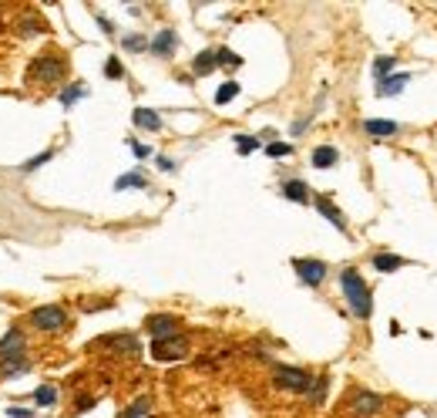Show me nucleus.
<instances>
[{"mask_svg": "<svg viewBox=\"0 0 437 418\" xmlns=\"http://www.w3.org/2000/svg\"><path fill=\"white\" fill-rule=\"evenodd\" d=\"M27 368H30V361H27V355H24V357H17V361L0 364V378H17V374H24Z\"/></svg>", "mask_w": 437, "mask_h": 418, "instance_id": "nucleus-24", "label": "nucleus"}, {"mask_svg": "<svg viewBox=\"0 0 437 418\" xmlns=\"http://www.w3.org/2000/svg\"><path fill=\"white\" fill-rule=\"evenodd\" d=\"M380 408H384V395H377V391H353V398H350V412L353 415H377Z\"/></svg>", "mask_w": 437, "mask_h": 418, "instance_id": "nucleus-6", "label": "nucleus"}, {"mask_svg": "<svg viewBox=\"0 0 437 418\" xmlns=\"http://www.w3.org/2000/svg\"><path fill=\"white\" fill-rule=\"evenodd\" d=\"M121 47H125V51H148V37H145V34H125V37H121Z\"/></svg>", "mask_w": 437, "mask_h": 418, "instance_id": "nucleus-26", "label": "nucleus"}, {"mask_svg": "<svg viewBox=\"0 0 437 418\" xmlns=\"http://www.w3.org/2000/svg\"><path fill=\"white\" fill-rule=\"evenodd\" d=\"M30 324L37 331H44V334H54L61 327H68V310L61 304H44V307H37L30 314Z\"/></svg>", "mask_w": 437, "mask_h": 418, "instance_id": "nucleus-4", "label": "nucleus"}, {"mask_svg": "<svg viewBox=\"0 0 437 418\" xmlns=\"http://www.w3.org/2000/svg\"><path fill=\"white\" fill-rule=\"evenodd\" d=\"M145 327H148V334L155 341H165V338L179 334V317H172V314H151L148 321H145Z\"/></svg>", "mask_w": 437, "mask_h": 418, "instance_id": "nucleus-8", "label": "nucleus"}, {"mask_svg": "<svg viewBox=\"0 0 437 418\" xmlns=\"http://www.w3.org/2000/svg\"><path fill=\"white\" fill-rule=\"evenodd\" d=\"M272 381L276 388H283V391H293V395H306L310 385H313V374L306 371V368H293V364H276L272 368Z\"/></svg>", "mask_w": 437, "mask_h": 418, "instance_id": "nucleus-3", "label": "nucleus"}, {"mask_svg": "<svg viewBox=\"0 0 437 418\" xmlns=\"http://www.w3.org/2000/svg\"><path fill=\"white\" fill-rule=\"evenodd\" d=\"M128 145H132V152H135L138 159H148V155H151L148 145H141V142H135V139H128Z\"/></svg>", "mask_w": 437, "mask_h": 418, "instance_id": "nucleus-35", "label": "nucleus"}, {"mask_svg": "<svg viewBox=\"0 0 437 418\" xmlns=\"http://www.w3.org/2000/svg\"><path fill=\"white\" fill-rule=\"evenodd\" d=\"M219 64H215V47L212 51H202V54H196V61H192V71H196L198 78L202 75H212Z\"/></svg>", "mask_w": 437, "mask_h": 418, "instance_id": "nucleus-21", "label": "nucleus"}, {"mask_svg": "<svg viewBox=\"0 0 437 418\" xmlns=\"http://www.w3.org/2000/svg\"><path fill=\"white\" fill-rule=\"evenodd\" d=\"M175 47H179V34L168 31V27H165V31H158L148 41V51L155 54V58H172V54H175Z\"/></svg>", "mask_w": 437, "mask_h": 418, "instance_id": "nucleus-10", "label": "nucleus"}, {"mask_svg": "<svg viewBox=\"0 0 437 418\" xmlns=\"http://www.w3.org/2000/svg\"><path fill=\"white\" fill-rule=\"evenodd\" d=\"M34 412H27V408H11V418H30Z\"/></svg>", "mask_w": 437, "mask_h": 418, "instance_id": "nucleus-39", "label": "nucleus"}, {"mask_svg": "<svg viewBox=\"0 0 437 418\" xmlns=\"http://www.w3.org/2000/svg\"><path fill=\"white\" fill-rule=\"evenodd\" d=\"M34 405H37V408H54V405H58V388L41 385L37 391H34Z\"/></svg>", "mask_w": 437, "mask_h": 418, "instance_id": "nucleus-22", "label": "nucleus"}, {"mask_svg": "<svg viewBox=\"0 0 437 418\" xmlns=\"http://www.w3.org/2000/svg\"><path fill=\"white\" fill-rule=\"evenodd\" d=\"M327 385H330V378L327 374H313V385H310V405H319L323 398H327Z\"/></svg>", "mask_w": 437, "mask_h": 418, "instance_id": "nucleus-23", "label": "nucleus"}, {"mask_svg": "<svg viewBox=\"0 0 437 418\" xmlns=\"http://www.w3.org/2000/svg\"><path fill=\"white\" fill-rule=\"evenodd\" d=\"M236 149H239V155H249L259 149V139L256 135H236Z\"/></svg>", "mask_w": 437, "mask_h": 418, "instance_id": "nucleus-30", "label": "nucleus"}, {"mask_svg": "<svg viewBox=\"0 0 437 418\" xmlns=\"http://www.w3.org/2000/svg\"><path fill=\"white\" fill-rule=\"evenodd\" d=\"M51 159H54V149H44V152H41V155H34V159H27V162H24L20 169H24V172H34V169H37V166H44V162H51Z\"/></svg>", "mask_w": 437, "mask_h": 418, "instance_id": "nucleus-31", "label": "nucleus"}, {"mask_svg": "<svg viewBox=\"0 0 437 418\" xmlns=\"http://www.w3.org/2000/svg\"><path fill=\"white\" fill-rule=\"evenodd\" d=\"M88 408H94V398H77V412H88Z\"/></svg>", "mask_w": 437, "mask_h": 418, "instance_id": "nucleus-38", "label": "nucleus"}, {"mask_svg": "<svg viewBox=\"0 0 437 418\" xmlns=\"http://www.w3.org/2000/svg\"><path fill=\"white\" fill-rule=\"evenodd\" d=\"M266 155H270V159H283V155H293V145H289V142H270V145H266Z\"/></svg>", "mask_w": 437, "mask_h": 418, "instance_id": "nucleus-33", "label": "nucleus"}, {"mask_svg": "<svg viewBox=\"0 0 437 418\" xmlns=\"http://www.w3.org/2000/svg\"><path fill=\"white\" fill-rule=\"evenodd\" d=\"M215 64H219V68H239L242 58L239 54H232L229 47H215Z\"/></svg>", "mask_w": 437, "mask_h": 418, "instance_id": "nucleus-28", "label": "nucleus"}, {"mask_svg": "<svg viewBox=\"0 0 437 418\" xmlns=\"http://www.w3.org/2000/svg\"><path fill=\"white\" fill-rule=\"evenodd\" d=\"M158 169H165V172H175V162H172L168 155H158Z\"/></svg>", "mask_w": 437, "mask_h": 418, "instance_id": "nucleus-36", "label": "nucleus"}, {"mask_svg": "<svg viewBox=\"0 0 437 418\" xmlns=\"http://www.w3.org/2000/svg\"><path fill=\"white\" fill-rule=\"evenodd\" d=\"M98 24H101V31H105V34H115V24H111L108 17H98Z\"/></svg>", "mask_w": 437, "mask_h": 418, "instance_id": "nucleus-37", "label": "nucleus"}, {"mask_svg": "<svg viewBox=\"0 0 437 418\" xmlns=\"http://www.w3.org/2000/svg\"><path fill=\"white\" fill-rule=\"evenodd\" d=\"M407 81H410L407 71H393V75H387L384 81H377V94L380 98H393V94H400L407 88Z\"/></svg>", "mask_w": 437, "mask_h": 418, "instance_id": "nucleus-11", "label": "nucleus"}, {"mask_svg": "<svg viewBox=\"0 0 437 418\" xmlns=\"http://www.w3.org/2000/svg\"><path fill=\"white\" fill-rule=\"evenodd\" d=\"M135 125L138 128H145V132H162V115L158 111H151V109H135Z\"/></svg>", "mask_w": 437, "mask_h": 418, "instance_id": "nucleus-15", "label": "nucleus"}, {"mask_svg": "<svg viewBox=\"0 0 437 418\" xmlns=\"http://www.w3.org/2000/svg\"><path fill=\"white\" fill-rule=\"evenodd\" d=\"M105 75H108V78H125V68H121L118 54H111V58L105 61Z\"/></svg>", "mask_w": 437, "mask_h": 418, "instance_id": "nucleus-34", "label": "nucleus"}, {"mask_svg": "<svg viewBox=\"0 0 437 418\" xmlns=\"http://www.w3.org/2000/svg\"><path fill=\"white\" fill-rule=\"evenodd\" d=\"M98 344H115V351H125V355H138V341L132 334H111V338H101Z\"/></svg>", "mask_w": 437, "mask_h": 418, "instance_id": "nucleus-18", "label": "nucleus"}, {"mask_svg": "<svg viewBox=\"0 0 437 418\" xmlns=\"http://www.w3.org/2000/svg\"><path fill=\"white\" fill-rule=\"evenodd\" d=\"M115 189H118V192H125V189H148V179H145L141 172H125V176L115 179Z\"/></svg>", "mask_w": 437, "mask_h": 418, "instance_id": "nucleus-19", "label": "nucleus"}, {"mask_svg": "<svg viewBox=\"0 0 437 418\" xmlns=\"http://www.w3.org/2000/svg\"><path fill=\"white\" fill-rule=\"evenodd\" d=\"M293 270L306 287H319L327 280V264L323 260H293Z\"/></svg>", "mask_w": 437, "mask_h": 418, "instance_id": "nucleus-7", "label": "nucleus"}, {"mask_svg": "<svg viewBox=\"0 0 437 418\" xmlns=\"http://www.w3.org/2000/svg\"><path fill=\"white\" fill-rule=\"evenodd\" d=\"M317 213L327 219V223H333V226H336L340 233H350V226H347V219H343V213H340V209H336V206H333L327 196H317Z\"/></svg>", "mask_w": 437, "mask_h": 418, "instance_id": "nucleus-12", "label": "nucleus"}, {"mask_svg": "<svg viewBox=\"0 0 437 418\" xmlns=\"http://www.w3.org/2000/svg\"><path fill=\"white\" fill-rule=\"evenodd\" d=\"M306 125H310V118H300V122L293 125V135H303V128H306Z\"/></svg>", "mask_w": 437, "mask_h": 418, "instance_id": "nucleus-40", "label": "nucleus"}, {"mask_svg": "<svg viewBox=\"0 0 437 418\" xmlns=\"http://www.w3.org/2000/svg\"><path fill=\"white\" fill-rule=\"evenodd\" d=\"M17 357H24V331H20V327H11V331L0 338V364L17 361Z\"/></svg>", "mask_w": 437, "mask_h": 418, "instance_id": "nucleus-9", "label": "nucleus"}, {"mask_svg": "<svg viewBox=\"0 0 437 418\" xmlns=\"http://www.w3.org/2000/svg\"><path fill=\"white\" fill-rule=\"evenodd\" d=\"M151 357L155 361H185L189 357V338L185 334H175V338H165V341H151Z\"/></svg>", "mask_w": 437, "mask_h": 418, "instance_id": "nucleus-5", "label": "nucleus"}, {"mask_svg": "<svg viewBox=\"0 0 437 418\" xmlns=\"http://www.w3.org/2000/svg\"><path fill=\"white\" fill-rule=\"evenodd\" d=\"M374 266H377L380 273H393V270L407 266V260H404V257H397V253H377V257H374Z\"/></svg>", "mask_w": 437, "mask_h": 418, "instance_id": "nucleus-17", "label": "nucleus"}, {"mask_svg": "<svg viewBox=\"0 0 437 418\" xmlns=\"http://www.w3.org/2000/svg\"><path fill=\"white\" fill-rule=\"evenodd\" d=\"M336 159H340V152H336L333 145H317L313 155H310L313 169H333V166H336Z\"/></svg>", "mask_w": 437, "mask_h": 418, "instance_id": "nucleus-14", "label": "nucleus"}, {"mask_svg": "<svg viewBox=\"0 0 437 418\" xmlns=\"http://www.w3.org/2000/svg\"><path fill=\"white\" fill-rule=\"evenodd\" d=\"M340 283H343V297H347L350 310H353L360 321H367V317L374 314V294H370L367 280H363L353 266H347V270L340 273Z\"/></svg>", "mask_w": 437, "mask_h": 418, "instance_id": "nucleus-1", "label": "nucleus"}, {"mask_svg": "<svg viewBox=\"0 0 437 418\" xmlns=\"http://www.w3.org/2000/svg\"><path fill=\"white\" fill-rule=\"evenodd\" d=\"M279 192H283L286 199H293V202H310V189H306V183H303V179H286Z\"/></svg>", "mask_w": 437, "mask_h": 418, "instance_id": "nucleus-16", "label": "nucleus"}, {"mask_svg": "<svg viewBox=\"0 0 437 418\" xmlns=\"http://www.w3.org/2000/svg\"><path fill=\"white\" fill-rule=\"evenodd\" d=\"M84 94H88V85H84V81H75V85H68V88L61 92V105L71 109V105H77Z\"/></svg>", "mask_w": 437, "mask_h": 418, "instance_id": "nucleus-20", "label": "nucleus"}, {"mask_svg": "<svg viewBox=\"0 0 437 418\" xmlns=\"http://www.w3.org/2000/svg\"><path fill=\"white\" fill-rule=\"evenodd\" d=\"M44 31H47L44 17H24V20H20V34H24V37H30V34H44Z\"/></svg>", "mask_w": 437, "mask_h": 418, "instance_id": "nucleus-27", "label": "nucleus"}, {"mask_svg": "<svg viewBox=\"0 0 437 418\" xmlns=\"http://www.w3.org/2000/svg\"><path fill=\"white\" fill-rule=\"evenodd\" d=\"M387 75H393V58H377V61H374V78L384 81Z\"/></svg>", "mask_w": 437, "mask_h": 418, "instance_id": "nucleus-32", "label": "nucleus"}, {"mask_svg": "<svg viewBox=\"0 0 437 418\" xmlns=\"http://www.w3.org/2000/svg\"><path fill=\"white\" fill-rule=\"evenodd\" d=\"M148 412H151V398H135L118 418H141V415H148Z\"/></svg>", "mask_w": 437, "mask_h": 418, "instance_id": "nucleus-25", "label": "nucleus"}, {"mask_svg": "<svg viewBox=\"0 0 437 418\" xmlns=\"http://www.w3.org/2000/svg\"><path fill=\"white\" fill-rule=\"evenodd\" d=\"M68 78V61L64 58H54V54H44V58H34L27 68V81L30 85H54V81H64Z\"/></svg>", "mask_w": 437, "mask_h": 418, "instance_id": "nucleus-2", "label": "nucleus"}, {"mask_svg": "<svg viewBox=\"0 0 437 418\" xmlns=\"http://www.w3.org/2000/svg\"><path fill=\"white\" fill-rule=\"evenodd\" d=\"M236 94H239V81H226V85L215 92V105H229Z\"/></svg>", "mask_w": 437, "mask_h": 418, "instance_id": "nucleus-29", "label": "nucleus"}, {"mask_svg": "<svg viewBox=\"0 0 437 418\" xmlns=\"http://www.w3.org/2000/svg\"><path fill=\"white\" fill-rule=\"evenodd\" d=\"M363 132H367L370 139H391V135L400 132V125L387 122V118H367V122H363Z\"/></svg>", "mask_w": 437, "mask_h": 418, "instance_id": "nucleus-13", "label": "nucleus"}]
</instances>
